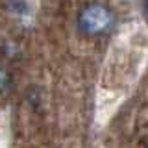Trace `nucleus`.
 <instances>
[{"instance_id": "4", "label": "nucleus", "mask_w": 148, "mask_h": 148, "mask_svg": "<svg viewBox=\"0 0 148 148\" xmlns=\"http://www.w3.org/2000/svg\"><path fill=\"white\" fill-rule=\"evenodd\" d=\"M143 9H145V15L148 18V0H145V6H143Z\"/></svg>"}, {"instance_id": "1", "label": "nucleus", "mask_w": 148, "mask_h": 148, "mask_svg": "<svg viewBox=\"0 0 148 148\" xmlns=\"http://www.w3.org/2000/svg\"><path fill=\"white\" fill-rule=\"evenodd\" d=\"M78 30L87 37H100L113 30L115 13L109 6L102 2H91L80 9L76 17Z\"/></svg>"}, {"instance_id": "2", "label": "nucleus", "mask_w": 148, "mask_h": 148, "mask_svg": "<svg viewBox=\"0 0 148 148\" xmlns=\"http://www.w3.org/2000/svg\"><path fill=\"white\" fill-rule=\"evenodd\" d=\"M11 87V74L6 67H0V95Z\"/></svg>"}, {"instance_id": "3", "label": "nucleus", "mask_w": 148, "mask_h": 148, "mask_svg": "<svg viewBox=\"0 0 148 148\" xmlns=\"http://www.w3.org/2000/svg\"><path fill=\"white\" fill-rule=\"evenodd\" d=\"M9 9L17 15H26L30 8H28L26 0H9Z\"/></svg>"}]
</instances>
